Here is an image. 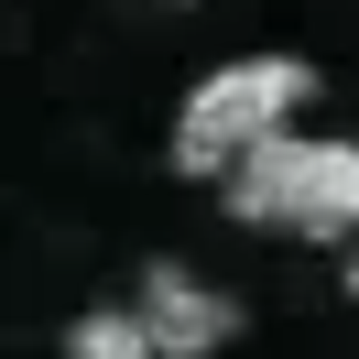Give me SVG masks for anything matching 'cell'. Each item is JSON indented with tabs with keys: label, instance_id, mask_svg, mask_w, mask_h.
Returning a JSON list of instances; mask_svg holds the SVG:
<instances>
[{
	"label": "cell",
	"instance_id": "obj_1",
	"mask_svg": "<svg viewBox=\"0 0 359 359\" xmlns=\"http://www.w3.org/2000/svg\"><path fill=\"white\" fill-rule=\"evenodd\" d=\"M240 229H283V240H359V131H272L262 153H240V175L218 185Z\"/></svg>",
	"mask_w": 359,
	"mask_h": 359
},
{
	"label": "cell",
	"instance_id": "obj_2",
	"mask_svg": "<svg viewBox=\"0 0 359 359\" xmlns=\"http://www.w3.org/2000/svg\"><path fill=\"white\" fill-rule=\"evenodd\" d=\"M305 98H316L305 55H229V66H207L196 88H185V109H175V175L229 185L240 153H262L272 131L305 120Z\"/></svg>",
	"mask_w": 359,
	"mask_h": 359
},
{
	"label": "cell",
	"instance_id": "obj_3",
	"mask_svg": "<svg viewBox=\"0 0 359 359\" xmlns=\"http://www.w3.org/2000/svg\"><path fill=\"white\" fill-rule=\"evenodd\" d=\"M131 305H142V327H153V348H163V359H218L229 337H240V305H229L218 283H196L185 262H153Z\"/></svg>",
	"mask_w": 359,
	"mask_h": 359
},
{
	"label": "cell",
	"instance_id": "obj_4",
	"mask_svg": "<svg viewBox=\"0 0 359 359\" xmlns=\"http://www.w3.org/2000/svg\"><path fill=\"white\" fill-rule=\"evenodd\" d=\"M66 359H163V348H153V327H142V305H98V316L66 327Z\"/></svg>",
	"mask_w": 359,
	"mask_h": 359
},
{
	"label": "cell",
	"instance_id": "obj_5",
	"mask_svg": "<svg viewBox=\"0 0 359 359\" xmlns=\"http://www.w3.org/2000/svg\"><path fill=\"white\" fill-rule=\"evenodd\" d=\"M337 283H348V294H359V240H348V262H337Z\"/></svg>",
	"mask_w": 359,
	"mask_h": 359
}]
</instances>
